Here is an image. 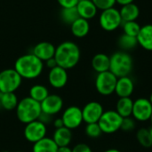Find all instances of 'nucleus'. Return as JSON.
Segmentation results:
<instances>
[{
	"label": "nucleus",
	"instance_id": "f257e3e1",
	"mask_svg": "<svg viewBox=\"0 0 152 152\" xmlns=\"http://www.w3.org/2000/svg\"><path fill=\"white\" fill-rule=\"evenodd\" d=\"M80 49L78 45L71 41L61 43L55 49L54 59L57 65L65 69H70L77 65L80 61Z\"/></svg>",
	"mask_w": 152,
	"mask_h": 152
},
{
	"label": "nucleus",
	"instance_id": "f03ea898",
	"mask_svg": "<svg viewBox=\"0 0 152 152\" xmlns=\"http://www.w3.org/2000/svg\"><path fill=\"white\" fill-rule=\"evenodd\" d=\"M13 69L22 79H35L42 74L44 70V61L39 60L32 53H27L20 56L16 60Z\"/></svg>",
	"mask_w": 152,
	"mask_h": 152
},
{
	"label": "nucleus",
	"instance_id": "7ed1b4c3",
	"mask_svg": "<svg viewBox=\"0 0 152 152\" xmlns=\"http://www.w3.org/2000/svg\"><path fill=\"white\" fill-rule=\"evenodd\" d=\"M15 110L19 121L26 125L37 120L42 112L40 102L33 100L29 96L20 100Z\"/></svg>",
	"mask_w": 152,
	"mask_h": 152
},
{
	"label": "nucleus",
	"instance_id": "20e7f679",
	"mask_svg": "<svg viewBox=\"0 0 152 152\" xmlns=\"http://www.w3.org/2000/svg\"><path fill=\"white\" fill-rule=\"evenodd\" d=\"M110 71L118 78L130 75L134 68V60L127 52H116L110 56Z\"/></svg>",
	"mask_w": 152,
	"mask_h": 152
},
{
	"label": "nucleus",
	"instance_id": "39448f33",
	"mask_svg": "<svg viewBox=\"0 0 152 152\" xmlns=\"http://www.w3.org/2000/svg\"><path fill=\"white\" fill-rule=\"evenodd\" d=\"M22 83V77L14 69L0 71V93H15Z\"/></svg>",
	"mask_w": 152,
	"mask_h": 152
},
{
	"label": "nucleus",
	"instance_id": "423d86ee",
	"mask_svg": "<svg viewBox=\"0 0 152 152\" xmlns=\"http://www.w3.org/2000/svg\"><path fill=\"white\" fill-rule=\"evenodd\" d=\"M122 121L123 118L116 110H110L103 112L98 121V124L102 129V134H112L120 130Z\"/></svg>",
	"mask_w": 152,
	"mask_h": 152
},
{
	"label": "nucleus",
	"instance_id": "0eeeda50",
	"mask_svg": "<svg viewBox=\"0 0 152 152\" xmlns=\"http://www.w3.org/2000/svg\"><path fill=\"white\" fill-rule=\"evenodd\" d=\"M99 23L101 28L105 31L112 32L118 29L123 24L119 10L112 7L102 11L99 17Z\"/></svg>",
	"mask_w": 152,
	"mask_h": 152
},
{
	"label": "nucleus",
	"instance_id": "6e6552de",
	"mask_svg": "<svg viewBox=\"0 0 152 152\" xmlns=\"http://www.w3.org/2000/svg\"><path fill=\"white\" fill-rule=\"evenodd\" d=\"M118 77L110 70L98 73L95 77L96 91L103 96H109L115 93Z\"/></svg>",
	"mask_w": 152,
	"mask_h": 152
},
{
	"label": "nucleus",
	"instance_id": "1a4fd4ad",
	"mask_svg": "<svg viewBox=\"0 0 152 152\" xmlns=\"http://www.w3.org/2000/svg\"><path fill=\"white\" fill-rule=\"evenodd\" d=\"M47 133V127L45 124H43L41 121L35 120L32 121L25 126L24 128V137L25 139L31 142L35 143L41 139L45 138Z\"/></svg>",
	"mask_w": 152,
	"mask_h": 152
},
{
	"label": "nucleus",
	"instance_id": "9d476101",
	"mask_svg": "<svg viewBox=\"0 0 152 152\" xmlns=\"http://www.w3.org/2000/svg\"><path fill=\"white\" fill-rule=\"evenodd\" d=\"M61 119L63 121L64 126L70 129L71 131L77 129L81 126L83 121L82 109L77 106H69L64 110Z\"/></svg>",
	"mask_w": 152,
	"mask_h": 152
},
{
	"label": "nucleus",
	"instance_id": "9b49d317",
	"mask_svg": "<svg viewBox=\"0 0 152 152\" xmlns=\"http://www.w3.org/2000/svg\"><path fill=\"white\" fill-rule=\"evenodd\" d=\"M152 113V105L149 99L138 98L134 101L132 117L140 122L149 121Z\"/></svg>",
	"mask_w": 152,
	"mask_h": 152
},
{
	"label": "nucleus",
	"instance_id": "f8f14e48",
	"mask_svg": "<svg viewBox=\"0 0 152 152\" xmlns=\"http://www.w3.org/2000/svg\"><path fill=\"white\" fill-rule=\"evenodd\" d=\"M104 112L103 106L98 102H90L82 109L83 121L86 124L98 123Z\"/></svg>",
	"mask_w": 152,
	"mask_h": 152
},
{
	"label": "nucleus",
	"instance_id": "ddd939ff",
	"mask_svg": "<svg viewBox=\"0 0 152 152\" xmlns=\"http://www.w3.org/2000/svg\"><path fill=\"white\" fill-rule=\"evenodd\" d=\"M40 105L42 112L53 117L62 110L63 100L58 94H49L42 102H40Z\"/></svg>",
	"mask_w": 152,
	"mask_h": 152
},
{
	"label": "nucleus",
	"instance_id": "4468645a",
	"mask_svg": "<svg viewBox=\"0 0 152 152\" xmlns=\"http://www.w3.org/2000/svg\"><path fill=\"white\" fill-rule=\"evenodd\" d=\"M69 76L67 69L56 66L55 68L49 70L48 73V82L50 86L55 89H61L63 88L68 83Z\"/></svg>",
	"mask_w": 152,
	"mask_h": 152
},
{
	"label": "nucleus",
	"instance_id": "2eb2a0df",
	"mask_svg": "<svg viewBox=\"0 0 152 152\" xmlns=\"http://www.w3.org/2000/svg\"><path fill=\"white\" fill-rule=\"evenodd\" d=\"M134 91V83L129 76L118 78L116 88H115V94L119 98L131 97Z\"/></svg>",
	"mask_w": 152,
	"mask_h": 152
},
{
	"label": "nucleus",
	"instance_id": "dca6fc26",
	"mask_svg": "<svg viewBox=\"0 0 152 152\" xmlns=\"http://www.w3.org/2000/svg\"><path fill=\"white\" fill-rule=\"evenodd\" d=\"M56 47L50 42H39L37 44L32 51V53L36 55L42 61H46L47 60L53 58Z\"/></svg>",
	"mask_w": 152,
	"mask_h": 152
},
{
	"label": "nucleus",
	"instance_id": "f3484780",
	"mask_svg": "<svg viewBox=\"0 0 152 152\" xmlns=\"http://www.w3.org/2000/svg\"><path fill=\"white\" fill-rule=\"evenodd\" d=\"M76 7L79 17L87 20L94 18L98 12L97 7L92 0H79Z\"/></svg>",
	"mask_w": 152,
	"mask_h": 152
},
{
	"label": "nucleus",
	"instance_id": "a211bd4d",
	"mask_svg": "<svg viewBox=\"0 0 152 152\" xmlns=\"http://www.w3.org/2000/svg\"><path fill=\"white\" fill-rule=\"evenodd\" d=\"M136 38L138 45L143 49L146 51H152V24H146L141 27Z\"/></svg>",
	"mask_w": 152,
	"mask_h": 152
},
{
	"label": "nucleus",
	"instance_id": "6ab92c4d",
	"mask_svg": "<svg viewBox=\"0 0 152 152\" xmlns=\"http://www.w3.org/2000/svg\"><path fill=\"white\" fill-rule=\"evenodd\" d=\"M53 140L58 147L69 146L72 141V131L65 126L55 129L53 135Z\"/></svg>",
	"mask_w": 152,
	"mask_h": 152
},
{
	"label": "nucleus",
	"instance_id": "aec40b11",
	"mask_svg": "<svg viewBox=\"0 0 152 152\" xmlns=\"http://www.w3.org/2000/svg\"><path fill=\"white\" fill-rule=\"evenodd\" d=\"M70 30L74 37L77 38L85 37L90 31V23L87 20L79 17L70 25Z\"/></svg>",
	"mask_w": 152,
	"mask_h": 152
},
{
	"label": "nucleus",
	"instance_id": "412c9836",
	"mask_svg": "<svg viewBox=\"0 0 152 152\" xmlns=\"http://www.w3.org/2000/svg\"><path fill=\"white\" fill-rule=\"evenodd\" d=\"M110 56L102 53L95 54L92 59V67L97 74L110 70Z\"/></svg>",
	"mask_w": 152,
	"mask_h": 152
},
{
	"label": "nucleus",
	"instance_id": "4be33fe9",
	"mask_svg": "<svg viewBox=\"0 0 152 152\" xmlns=\"http://www.w3.org/2000/svg\"><path fill=\"white\" fill-rule=\"evenodd\" d=\"M133 106H134V101L131 99V97H125V98H119L117 102L116 105V111L124 118L132 117L133 113Z\"/></svg>",
	"mask_w": 152,
	"mask_h": 152
},
{
	"label": "nucleus",
	"instance_id": "5701e85b",
	"mask_svg": "<svg viewBox=\"0 0 152 152\" xmlns=\"http://www.w3.org/2000/svg\"><path fill=\"white\" fill-rule=\"evenodd\" d=\"M119 12H120L123 22L133 21L138 19L140 15V9L137 6V4L132 3V4L122 6L121 9L119 10Z\"/></svg>",
	"mask_w": 152,
	"mask_h": 152
},
{
	"label": "nucleus",
	"instance_id": "b1692460",
	"mask_svg": "<svg viewBox=\"0 0 152 152\" xmlns=\"http://www.w3.org/2000/svg\"><path fill=\"white\" fill-rule=\"evenodd\" d=\"M58 146L53 138L45 137L40 141L33 143L32 152H57Z\"/></svg>",
	"mask_w": 152,
	"mask_h": 152
},
{
	"label": "nucleus",
	"instance_id": "393cba45",
	"mask_svg": "<svg viewBox=\"0 0 152 152\" xmlns=\"http://www.w3.org/2000/svg\"><path fill=\"white\" fill-rule=\"evenodd\" d=\"M19 100L15 93H1L0 96V108L2 110L11 111L15 110L18 105Z\"/></svg>",
	"mask_w": 152,
	"mask_h": 152
},
{
	"label": "nucleus",
	"instance_id": "a878e982",
	"mask_svg": "<svg viewBox=\"0 0 152 152\" xmlns=\"http://www.w3.org/2000/svg\"><path fill=\"white\" fill-rule=\"evenodd\" d=\"M28 94L30 98H32L33 100L38 102H42L50 94L48 88L45 86L39 85V84L32 86L29 89Z\"/></svg>",
	"mask_w": 152,
	"mask_h": 152
},
{
	"label": "nucleus",
	"instance_id": "bb28decb",
	"mask_svg": "<svg viewBox=\"0 0 152 152\" xmlns=\"http://www.w3.org/2000/svg\"><path fill=\"white\" fill-rule=\"evenodd\" d=\"M118 45L122 49V51L127 52V51L134 49L138 45V41H137V38L134 37L123 34L119 37L118 40Z\"/></svg>",
	"mask_w": 152,
	"mask_h": 152
},
{
	"label": "nucleus",
	"instance_id": "cd10ccee",
	"mask_svg": "<svg viewBox=\"0 0 152 152\" xmlns=\"http://www.w3.org/2000/svg\"><path fill=\"white\" fill-rule=\"evenodd\" d=\"M61 18L63 22L66 24L71 25L76 20L79 18L77 7H71V8H61Z\"/></svg>",
	"mask_w": 152,
	"mask_h": 152
},
{
	"label": "nucleus",
	"instance_id": "c85d7f7f",
	"mask_svg": "<svg viewBox=\"0 0 152 152\" xmlns=\"http://www.w3.org/2000/svg\"><path fill=\"white\" fill-rule=\"evenodd\" d=\"M136 139L138 142L144 148H151L152 146L150 129H146V128L139 129L136 133Z\"/></svg>",
	"mask_w": 152,
	"mask_h": 152
},
{
	"label": "nucleus",
	"instance_id": "c756f323",
	"mask_svg": "<svg viewBox=\"0 0 152 152\" xmlns=\"http://www.w3.org/2000/svg\"><path fill=\"white\" fill-rule=\"evenodd\" d=\"M141 27L142 26L136 20L126 21V22H123V24H122L124 34L131 36V37H136L137 35L139 34Z\"/></svg>",
	"mask_w": 152,
	"mask_h": 152
},
{
	"label": "nucleus",
	"instance_id": "7c9ffc66",
	"mask_svg": "<svg viewBox=\"0 0 152 152\" xmlns=\"http://www.w3.org/2000/svg\"><path fill=\"white\" fill-rule=\"evenodd\" d=\"M86 134L92 139H96L100 137L102 134V129L98 123H93V124H87L85 128Z\"/></svg>",
	"mask_w": 152,
	"mask_h": 152
},
{
	"label": "nucleus",
	"instance_id": "2f4dec72",
	"mask_svg": "<svg viewBox=\"0 0 152 152\" xmlns=\"http://www.w3.org/2000/svg\"><path fill=\"white\" fill-rule=\"evenodd\" d=\"M98 10L103 11L109 8L114 7L116 4V0H92Z\"/></svg>",
	"mask_w": 152,
	"mask_h": 152
},
{
	"label": "nucleus",
	"instance_id": "473e14b6",
	"mask_svg": "<svg viewBox=\"0 0 152 152\" xmlns=\"http://www.w3.org/2000/svg\"><path fill=\"white\" fill-rule=\"evenodd\" d=\"M134 128H135V121L134 118L128 117V118H123L120 130L124 132H130V131H133Z\"/></svg>",
	"mask_w": 152,
	"mask_h": 152
},
{
	"label": "nucleus",
	"instance_id": "72a5a7b5",
	"mask_svg": "<svg viewBox=\"0 0 152 152\" xmlns=\"http://www.w3.org/2000/svg\"><path fill=\"white\" fill-rule=\"evenodd\" d=\"M79 0H57L58 4L61 8H71L76 7Z\"/></svg>",
	"mask_w": 152,
	"mask_h": 152
},
{
	"label": "nucleus",
	"instance_id": "f704fd0d",
	"mask_svg": "<svg viewBox=\"0 0 152 152\" xmlns=\"http://www.w3.org/2000/svg\"><path fill=\"white\" fill-rule=\"evenodd\" d=\"M72 152H93V151L86 143H78L73 147Z\"/></svg>",
	"mask_w": 152,
	"mask_h": 152
},
{
	"label": "nucleus",
	"instance_id": "c9c22d12",
	"mask_svg": "<svg viewBox=\"0 0 152 152\" xmlns=\"http://www.w3.org/2000/svg\"><path fill=\"white\" fill-rule=\"evenodd\" d=\"M38 120L41 121L43 124H45V125L46 126V125H48L49 123L52 122L53 117L50 116V115H48V114H45V113H44V112H41V114H40V116H39V118H38Z\"/></svg>",
	"mask_w": 152,
	"mask_h": 152
},
{
	"label": "nucleus",
	"instance_id": "e433bc0d",
	"mask_svg": "<svg viewBox=\"0 0 152 152\" xmlns=\"http://www.w3.org/2000/svg\"><path fill=\"white\" fill-rule=\"evenodd\" d=\"M45 66H46L49 69H52L55 68L56 66H58V65H57V62H56V61H55V59H54V57H53V58H51V59H49V60H47V61H45Z\"/></svg>",
	"mask_w": 152,
	"mask_h": 152
},
{
	"label": "nucleus",
	"instance_id": "4c0bfd02",
	"mask_svg": "<svg viewBox=\"0 0 152 152\" xmlns=\"http://www.w3.org/2000/svg\"><path fill=\"white\" fill-rule=\"evenodd\" d=\"M53 125L55 127V129H58V128H61V127L64 126V124H63V121H62L61 118L54 119L53 122Z\"/></svg>",
	"mask_w": 152,
	"mask_h": 152
},
{
	"label": "nucleus",
	"instance_id": "58836bf2",
	"mask_svg": "<svg viewBox=\"0 0 152 152\" xmlns=\"http://www.w3.org/2000/svg\"><path fill=\"white\" fill-rule=\"evenodd\" d=\"M134 0H116V4H118L121 6H124V5L134 3Z\"/></svg>",
	"mask_w": 152,
	"mask_h": 152
},
{
	"label": "nucleus",
	"instance_id": "ea45409f",
	"mask_svg": "<svg viewBox=\"0 0 152 152\" xmlns=\"http://www.w3.org/2000/svg\"><path fill=\"white\" fill-rule=\"evenodd\" d=\"M57 152H72V149H70L69 146L64 147H58Z\"/></svg>",
	"mask_w": 152,
	"mask_h": 152
},
{
	"label": "nucleus",
	"instance_id": "a19ab883",
	"mask_svg": "<svg viewBox=\"0 0 152 152\" xmlns=\"http://www.w3.org/2000/svg\"><path fill=\"white\" fill-rule=\"evenodd\" d=\"M104 152H121L119 150H118V149H109V150H107V151H105Z\"/></svg>",
	"mask_w": 152,
	"mask_h": 152
},
{
	"label": "nucleus",
	"instance_id": "79ce46f5",
	"mask_svg": "<svg viewBox=\"0 0 152 152\" xmlns=\"http://www.w3.org/2000/svg\"><path fill=\"white\" fill-rule=\"evenodd\" d=\"M149 101L151 102V103L152 105V93L151 94V95H150V98H149Z\"/></svg>",
	"mask_w": 152,
	"mask_h": 152
},
{
	"label": "nucleus",
	"instance_id": "37998d69",
	"mask_svg": "<svg viewBox=\"0 0 152 152\" xmlns=\"http://www.w3.org/2000/svg\"><path fill=\"white\" fill-rule=\"evenodd\" d=\"M150 133H151V141H152V127L150 129Z\"/></svg>",
	"mask_w": 152,
	"mask_h": 152
},
{
	"label": "nucleus",
	"instance_id": "c03bdc74",
	"mask_svg": "<svg viewBox=\"0 0 152 152\" xmlns=\"http://www.w3.org/2000/svg\"><path fill=\"white\" fill-rule=\"evenodd\" d=\"M150 121H151V126H152V113H151V118H150Z\"/></svg>",
	"mask_w": 152,
	"mask_h": 152
},
{
	"label": "nucleus",
	"instance_id": "a18cd8bd",
	"mask_svg": "<svg viewBox=\"0 0 152 152\" xmlns=\"http://www.w3.org/2000/svg\"><path fill=\"white\" fill-rule=\"evenodd\" d=\"M15 152H22V151H15Z\"/></svg>",
	"mask_w": 152,
	"mask_h": 152
},
{
	"label": "nucleus",
	"instance_id": "49530a36",
	"mask_svg": "<svg viewBox=\"0 0 152 152\" xmlns=\"http://www.w3.org/2000/svg\"><path fill=\"white\" fill-rule=\"evenodd\" d=\"M0 96H1V93H0ZM0 109H1V108H0Z\"/></svg>",
	"mask_w": 152,
	"mask_h": 152
}]
</instances>
